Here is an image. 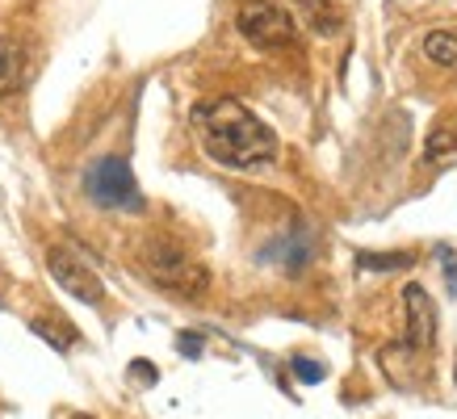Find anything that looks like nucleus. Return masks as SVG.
Returning <instances> with one entry per match:
<instances>
[{
	"label": "nucleus",
	"mask_w": 457,
	"mask_h": 419,
	"mask_svg": "<svg viewBox=\"0 0 457 419\" xmlns=\"http://www.w3.org/2000/svg\"><path fill=\"white\" fill-rule=\"evenodd\" d=\"M29 80V51L13 38H0V97Z\"/></svg>",
	"instance_id": "7"
},
{
	"label": "nucleus",
	"mask_w": 457,
	"mask_h": 419,
	"mask_svg": "<svg viewBox=\"0 0 457 419\" xmlns=\"http://www.w3.org/2000/svg\"><path fill=\"white\" fill-rule=\"evenodd\" d=\"M269 260H281V268H290V273H303L306 265H311V256H315V239H311V231H294L290 239H281L278 248L264 251Z\"/></svg>",
	"instance_id": "8"
},
{
	"label": "nucleus",
	"mask_w": 457,
	"mask_h": 419,
	"mask_svg": "<svg viewBox=\"0 0 457 419\" xmlns=\"http://www.w3.org/2000/svg\"><path fill=\"white\" fill-rule=\"evenodd\" d=\"M46 268H51V277H55L71 298H80L84 307H101V302H105V285H101V277L84 265L76 251L46 248Z\"/></svg>",
	"instance_id": "6"
},
{
	"label": "nucleus",
	"mask_w": 457,
	"mask_h": 419,
	"mask_svg": "<svg viewBox=\"0 0 457 419\" xmlns=\"http://www.w3.org/2000/svg\"><path fill=\"white\" fill-rule=\"evenodd\" d=\"M298 4H303L306 21H311L319 34H336V29H340V13H336L328 0H298Z\"/></svg>",
	"instance_id": "13"
},
{
	"label": "nucleus",
	"mask_w": 457,
	"mask_h": 419,
	"mask_svg": "<svg viewBox=\"0 0 457 419\" xmlns=\"http://www.w3.org/2000/svg\"><path fill=\"white\" fill-rule=\"evenodd\" d=\"M135 382H143V386H155V369H152V361H135Z\"/></svg>",
	"instance_id": "15"
},
{
	"label": "nucleus",
	"mask_w": 457,
	"mask_h": 419,
	"mask_svg": "<svg viewBox=\"0 0 457 419\" xmlns=\"http://www.w3.org/2000/svg\"><path fill=\"white\" fill-rule=\"evenodd\" d=\"M445 277H449V290H457V256L445 251Z\"/></svg>",
	"instance_id": "17"
},
{
	"label": "nucleus",
	"mask_w": 457,
	"mask_h": 419,
	"mask_svg": "<svg viewBox=\"0 0 457 419\" xmlns=\"http://www.w3.org/2000/svg\"><path fill=\"white\" fill-rule=\"evenodd\" d=\"M84 193L101 210H143L139 181H135L130 164L118 160V155H105V160H93V164H88V172H84Z\"/></svg>",
	"instance_id": "3"
},
{
	"label": "nucleus",
	"mask_w": 457,
	"mask_h": 419,
	"mask_svg": "<svg viewBox=\"0 0 457 419\" xmlns=\"http://www.w3.org/2000/svg\"><path fill=\"white\" fill-rule=\"evenodd\" d=\"M432 344H436V307H432L428 290L420 281H411V285H403V340L395 349L428 357Z\"/></svg>",
	"instance_id": "5"
},
{
	"label": "nucleus",
	"mask_w": 457,
	"mask_h": 419,
	"mask_svg": "<svg viewBox=\"0 0 457 419\" xmlns=\"http://www.w3.org/2000/svg\"><path fill=\"white\" fill-rule=\"evenodd\" d=\"M71 419H93V415H71Z\"/></svg>",
	"instance_id": "18"
},
{
	"label": "nucleus",
	"mask_w": 457,
	"mask_h": 419,
	"mask_svg": "<svg viewBox=\"0 0 457 419\" xmlns=\"http://www.w3.org/2000/svg\"><path fill=\"white\" fill-rule=\"evenodd\" d=\"M29 332H38L51 349H59V352H68L71 344H76V332H71L68 323H59V319H34L29 323Z\"/></svg>",
	"instance_id": "12"
},
{
	"label": "nucleus",
	"mask_w": 457,
	"mask_h": 419,
	"mask_svg": "<svg viewBox=\"0 0 457 419\" xmlns=\"http://www.w3.org/2000/svg\"><path fill=\"white\" fill-rule=\"evenodd\" d=\"M180 352H185V357H197V352H202V340H197V335H180Z\"/></svg>",
	"instance_id": "16"
},
{
	"label": "nucleus",
	"mask_w": 457,
	"mask_h": 419,
	"mask_svg": "<svg viewBox=\"0 0 457 419\" xmlns=\"http://www.w3.org/2000/svg\"><path fill=\"white\" fill-rule=\"evenodd\" d=\"M236 26L239 34L252 42V46H261V51H278V46H294L298 38V29H294V17L273 4V0H244L236 13Z\"/></svg>",
	"instance_id": "4"
},
{
	"label": "nucleus",
	"mask_w": 457,
	"mask_h": 419,
	"mask_svg": "<svg viewBox=\"0 0 457 419\" xmlns=\"http://www.w3.org/2000/svg\"><path fill=\"white\" fill-rule=\"evenodd\" d=\"M357 265L370 268V273H395V268H411L416 256L411 251H361Z\"/></svg>",
	"instance_id": "11"
},
{
	"label": "nucleus",
	"mask_w": 457,
	"mask_h": 419,
	"mask_svg": "<svg viewBox=\"0 0 457 419\" xmlns=\"http://www.w3.org/2000/svg\"><path fill=\"white\" fill-rule=\"evenodd\" d=\"M428 160H436V164H457V118L449 122H436V130L428 135Z\"/></svg>",
	"instance_id": "9"
},
{
	"label": "nucleus",
	"mask_w": 457,
	"mask_h": 419,
	"mask_svg": "<svg viewBox=\"0 0 457 419\" xmlns=\"http://www.w3.org/2000/svg\"><path fill=\"white\" fill-rule=\"evenodd\" d=\"M294 377H298V382H306V386H315V382H323V377H328V369H323V361L298 357V361H294Z\"/></svg>",
	"instance_id": "14"
},
{
	"label": "nucleus",
	"mask_w": 457,
	"mask_h": 419,
	"mask_svg": "<svg viewBox=\"0 0 457 419\" xmlns=\"http://www.w3.org/2000/svg\"><path fill=\"white\" fill-rule=\"evenodd\" d=\"M424 55L441 68H457V29H432L424 38Z\"/></svg>",
	"instance_id": "10"
},
{
	"label": "nucleus",
	"mask_w": 457,
	"mask_h": 419,
	"mask_svg": "<svg viewBox=\"0 0 457 419\" xmlns=\"http://www.w3.org/2000/svg\"><path fill=\"white\" fill-rule=\"evenodd\" d=\"M189 122H194L202 152L222 168L248 172V168H264L278 155V135L236 97L202 101V105H194Z\"/></svg>",
	"instance_id": "1"
},
{
	"label": "nucleus",
	"mask_w": 457,
	"mask_h": 419,
	"mask_svg": "<svg viewBox=\"0 0 457 419\" xmlns=\"http://www.w3.org/2000/svg\"><path fill=\"white\" fill-rule=\"evenodd\" d=\"M143 273L160 285V290L177 293V298H202L210 290V273L206 265H197L194 256L168 239H152L143 243Z\"/></svg>",
	"instance_id": "2"
}]
</instances>
